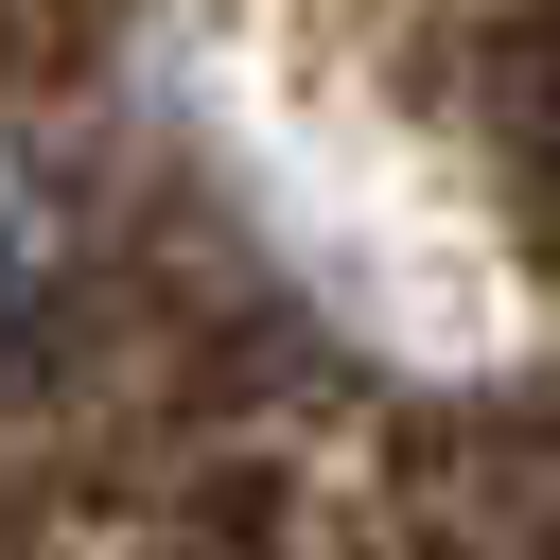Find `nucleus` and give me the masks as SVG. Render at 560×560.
I'll list each match as a JSON object with an SVG mask.
<instances>
[{"mask_svg":"<svg viewBox=\"0 0 560 560\" xmlns=\"http://www.w3.org/2000/svg\"><path fill=\"white\" fill-rule=\"evenodd\" d=\"M35 280H52V192H35L18 158H0V332L35 315Z\"/></svg>","mask_w":560,"mask_h":560,"instance_id":"nucleus-1","label":"nucleus"}]
</instances>
